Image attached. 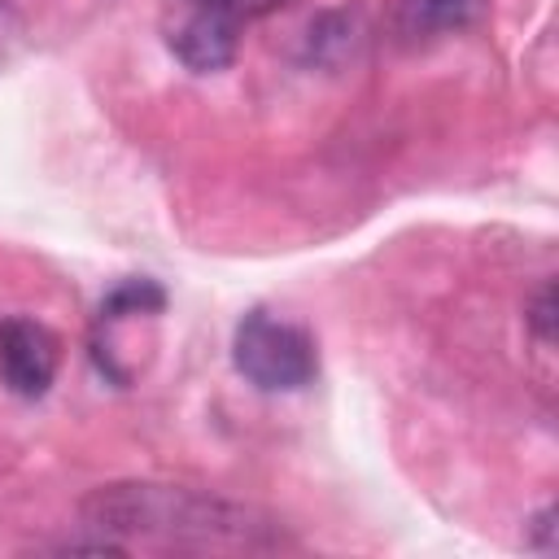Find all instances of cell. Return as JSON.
<instances>
[{"label": "cell", "instance_id": "1", "mask_svg": "<svg viewBox=\"0 0 559 559\" xmlns=\"http://www.w3.org/2000/svg\"><path fill=\"white\" fill-rule=\"evenodd\" d=\"M83 528H96L100 537H114L127 546V537H153L162 546H266L275 542V524L245 507L227 502L218 493L183 489V485H100L79 507ZM131 550V546H127Z\"/></svg>", "mask_w": 559, "mask_h": 559}, {"label": "cell", "instance_id": "2", "mask_svg": "<svg viewBox=\"0 0 559 559\" xmlns=\"http://www.w3.org/2000/svg\"><path fill=\"white\" fill-rule=\"evenodd\" d=\"M236 371L262 393H297L319 376L314 336L301 323H288L271 310H249L231 332Z\"/></svg>", "mask_w": 559, "mask_h": 559}, {"label": "cell", "instance_id": "3", "mask_svg": "<svg viewBox=\"0 0 559 559\" xmlns=\"http://www.w3.org/2000/svg\"><path fill=\"white\" fill-rule=\"evenodd\" d=\"M61 367V341L48 323L31 314L0 319V380L13 397H44Z\"/></svg>", "mask_w": 559, "mask_h": 559}, {"label": "cell", "instance_id": "4", "mask_svg": "<svg viewBox=\"0 0 559 559\" xmlns=\"http://www.w3.org/2000/svg\"><path fill=\"white\" fill-rule=\"evenodd\" d=\"M240 17L214 9V4H197L188 0V9L170 22L166 44L170 52L192 70V74H218L236 61L240 52Z\"/></svg>", "mask_w": 559, "mask_h": 559}, {"label": "cell", "instance_id": "5", "mask_svg": "<svg viewBox=\"0 0 559 559\" xmlns=\"http://www.w3.org/2000/svg\"><path fill=\"white\" fill-rule=\"evenodd\" d=\"M485 13V0H389L384 31L397 48H424L467 31Z\"/></svg>", "mask_w": 559, "mask_h": 559}, {"label": "cell", "instance_id": "6", "mask_svg": "<svg viewBox=\"0 0 559 559\" xmlns=\"http://www.w3.org/2000/svg\"><path fill=\"white\" fill-rule=\"evenodd\" d=\"M528 328H533V336H537L542 345L555 341V284H550V280L537 288V297H533V306H528Z\"/></svg>", "mask_w": 559, "mask_h": 559}, {"label": "cell", "instance_id": "7", "mask_svg": "<svg viewBox=\"0 0 559 559\" xmlns=\"http://www.w3.org/2000/svg\"><path fill=\"white\" fill-rule=\"evenodd\" d=\"M197 4H214L240 22H253V17H266V13H280L288 0H197Z\"/></svg>", "mask_w": 559, "mask_h": 559}, {"label": "cell", "instance_id": "8", "mask_svg": "<svg viewBox=\"0 0 559 559\" xmlns=\"http://www.w3.org/2000/svg\"><path fill=\"white\" fill-rule=\"evenodd\" d=\"M9 26H13V13H9V4H4V0H0V39H4V35H9Z\"/></svg>", "mask_w": 559, "mask_h": 559}]
</instances>
